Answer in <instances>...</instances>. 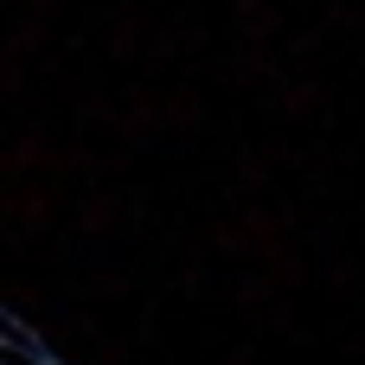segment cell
<instances>
[{
    "label": "cell",
    "mask_w": 365,
    "mask_h": 365,
    "mask_svg": "<svg viewBox=\"0 0 365 365\" xmlns=\"http://www.w3.org/2000/svg\"><path fill=\"white\" fill-rule=\"evenodd\" d=\"M58 212V199H51V186H13L6 192V218L19 225V231H38L45 218Z\"/></svg>",
    "instance_id": "cell-1"
},
{
    "label": "cell",
    "mask_w": 365,
    "mask_h": 365,
    "mask_svg": "<svg viewBox=\"0 0 365 365\" xmlns=\"http://www.w3.org/2000/svg\"><path fill=\"white\" fill-rule=\"evenodd\" d=\"M77 218H83V231H109L115 205H109V199H83V212H77Z\"/></svg>",
    "instance_id": "cell-2"
}]
</instances>
